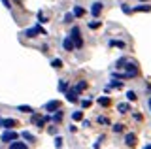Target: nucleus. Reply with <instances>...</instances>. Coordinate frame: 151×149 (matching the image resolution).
<instances>
[{"label": "nucleus", "mask_w": 151, "mask_h": 149, "mask_svg": "<svg viewBox=\"0 0 151 149\" xmlns=\"http://www.w3.org/2000/svg\"><path fill=\"white\" fill-rule=\"evenodd\" d=\"M70 38H72V42H74V45H76V49H79V47H83V40H81V30L78 29V27H74L72 29V32H70Z\"/></svg>", "instance_id": "f257e3e1"}, {"label": "nucleus", "mask_w": 151, "mask_h": 149, "mask_svg": "<svg viewBox=\"0 0 151 149\" xmlns=\"http://www.w3.org/2000/svg\"><path fill=\"white\" fill-rule=\"evenodd\" d=\"M127 77H136L138 76V66H136V62H130V60H127Z\"/></svg>", "instance_id": "f03ea898"}, {"label": "nucleus", "mask_w": 151, "mask_h": 149, "mask_svg": "<svg viewBox=\"0 0 151 149\" xmlns=\"http://www.w3.org/2000/svg\"><path fill=\"white\" fill-rule=\"evenodd\" d=\"M40 32H42V34H45V30L42 29V27H36V29H28V30H25V36H27V38H36Z\"/></svg>", "instance_id": "7ed1b4c3"}, {"label": "nucleus", "mask_w": 151, "mask_h": 149, "mask_svg": "<svg viewBox=\"0 0 151 149\" xmlns=\"http://www.w3.org/2000/svg\"><path fill=\"white\" fill-rule=\"evenodd\" d=\"M13 140H17V132H13V130H6V132L2 134V142H13Z\"/></svg>", "instance_id": "20e7f679"}, {"label": "nucleus", "mask_w": 151, "mask_h": 149, "mask_svg": "<svg viewBox=\"0 0 151 149\" xmlns=\"http://www.w3.org/2000/svg\"><path fill=\"white\" fill-rule=\"evenodd\" d=\"M64 92H66V100H68V102H78V95H79V92L76 89H66Z\"/></svg>", "instance_id": "39448f33"}, {"label": "nucleus", "mask_w": 151, "mask_h": 149, "mask_svg": "<svg viewBox=\"0 0 151 149\" xmlns=\"http://www.w3.org/2000/svg\"><path fill=\"white\" fill-rule=\"evenodd\" d=\"M63 47H64L66 51H74V49H76V45H74V42H72V38H70V36H66V38L63 40Z\"/></svg>", "instance_id": "423d86ee"}, {"label": "nucleus", "mask_w": 151, "mask_h": 149, "mask_svg": "<svg viewBox=\"0 0 151 149\" xmlns=\"http://www.w3.org/2000/svg\"><path fill=\"white\" fill-rule=\"evenodd\" d=\"M15 125H17L15 119H0V127L2 128H12V127H15Z\"/></svg>", "instance_id": "0eeeda50"}, {"label": "nucleus", "mask_w": 151, "mask_h": 149, "mask_svg": "<svg viewBox=\"0 0 151 149\" xmlns=\"http://www.w3.org/2000/svg\"><path fill=\"white\" fill-rule=\"evenodd\" d=\"M100 11H102V2H93V6H91V13L94 17H98L100 15Z\"/></svg>", "instance_id": "6e6552de"}, {"label": "nucleus", "mask_w": 151, "mask_h": 149, "mask_svg": "<svg viewBox=\"0 0 151 149\" xmlns=\"http://www.w3.org/2000/svg\"><path fill=\"white\" fill-rule=\"evenodd\" d=\"M9 149H28V147H27V143H23V142H15V140H13V142L9 143Z\"/></svg>", "instance_id": "1a4fd4ad"}, {"label": "nucleus", "mask_w": 151, "mask_h": 149, "mask_svg": "<svg viewBox=\"0 0 151 149\" xmlns=\"http://www.w3.org/2000/svg\"><path fill=\"white\" fill-rule=\"evenodd\" d=\"M125 142H127V145L134 147L136 145V136H134V134H127V136H125Z\"/></svg>", "instance_id": "9d476101"}, {"label": "nucleus", "mask_w": 151, "mask_h": 149, "mask_svg": "<svg viewBox=\"0 0 151 149\" xmlns=\"http://www.w3.org/2000/svg\"><path fill=\"white\" fill-rule=\"evenodd\" d=\"M45 110H47V111L59 110V102H57V100H51V102H47V104H45Z\"/></svg>", "instance_id": "9b49d317"}, {"label": "nucleus", "mask_w": 151, "mask_h": 149, "mask_svg": "<svg viewBox=\"0 0 151 149\" xmlns=\"http://www.w3.org/2000/svg\"><path fill=\"white\" fill-rule=\"evenodd\" d=\"M83 13H85V10H83L81 6H76V8H74V17H81Z\"/></svg>", "instance_id": "f8f14e48"}, {"label": "nucleus", "mask_w": 151, "mask_h": 149, "mask_svg": "<svg viewBox=\"0 0 151 149\" xmlns=\"http://www.w3.org/2000/svg\"><path fill=\"white\" fill-rule=\"evenodd\" d=\"M32 123L38 125V127H44V119H42V117H38V115H32Z\"/></svg>", "instance_id": "ddd939ff"}, {"label": "nucleus", "mask_w": 151, "mask_h": 149, "mask_svg": "<svg viewBox=\"0 0 151 149\" xmlns=\"http://www.w3.org/2000/svg\"><path fill=\"white\" fill-rule=\"evenodd\" d=\"M23 140H28V142H36V138H34V134H30V132H23L21 134Z\"/></svg>", "instance_id": "4468645a"}, {"label": "nucleus", "mask_w": 151, "mask_h": 149, "mask_svg": "<svg viewBox=\"0 0 151 149\" xmlns=\"http://www.w3.org/2000/svg\"><path fill=\"white\" fill-rule=\"evenodd\" d=\"M117 110H119L121 113H127V111L130 110V106H129V104H119V106H117Z\"/></svg>", "instance_id": "2eb2a0df"}, {"label": "nucleus", "mask_w": 151, "mask_h": 149, "mask_svg": "<svg viewBox=\"0 0 151 149\" xmlns=\"http://www.w3.org/2000/svg\"><path fill=\"white\" fill-rule=\"evenodd\" d=\"M51 66H53V68H60V66H63V60H60V59H53V60H51Z\"/></svg>", "instance_id": "dca6fc26"}, {"label": "nucleus", "mask_w": 151, "mask_h": 149, "mask_svg": "<svg viewBox=\"0 0 151 149\" xmlns=\"http://www.w3.org/2000/svg\"><path fill=\"white\" fill-rule=\"evenodd\" d=\"M17 110L23 111V113H32V108H30V106H19Z\"/></svg>", "instance_id": "f3484780"}, {"label": "nucleus", "mask_w": 151, "mask_h": 149, "mask_svg": "<svg viewBox=\"0 0 151 149\" xmlns=\"http://www.w3.org/2000/svg\"><path fill=\"white\" fill-rule=\"evenodd\" d=\"M85 87H87V83H85V81H79V83H78V85H76V87H74V89H76V91H78V92H81V91L85 89Z\"/></svg>", "instance_id": "a211bd4d"}, {"label": "nucleus", "mask_w": 151, "mask_h": 149, "mask_svg": "<svg viewBox=\"0 0 151 149\" xmlns=\"http://www.w3.org/2000/svg\"><path fill=\"white\" fill-rule=\"evenodd\" d=\"M127 98H129V100L132 102V100H136V98H138V96H136V92H134V91H127Z\"/></svg>", "instance_id": "6ab92c4d"}, {"label": "nucleus", "mask_w": 151, "mask_h": 149, "mask_svg": "<svg viewBox=\"0 0 151 149\" xmlns=\"http://www.w3.org/2000/svg\"><path fill=\"white\" fill-rule=\"evenodd\" d=\"M136 11H151V6H136Z\"/></svg>", "instance_id": "aec40b11"}, {"label": "nucleus", "mask_w": 151, "mask_h": 149, "mask_svg": "<svg viewBox=\"0 0 151 149\" xmlns=\"http://www.w3.org/2000/svg\"><path fill=\"white\" fill-rule=\"evenodd\" d=\"M59 89H60V91H66V89H68V83H66L64 80H60V83H59Z\"/></svg>", "instance_id": "412c9836"}, {"label": "nucleus", "mask_w": 151, "mask_h": 149, "mask_svg": "<svg viewBox=\"0 0 151 149\" xmlns=\"http://www.w3.org/2000/svg\"><path fill=\"white\" fill-rule=\"evenodd\" d=\"M81 117H83V113H81V111H74V113H72V119H76V121H79Z\"/></svg>", "instance_id": "4be33fe9"}, {"label": "nucleus", "mask_w": 151, "mask_h": 149, "mask_svg": "<svg viewBox=\"0 0 151 149\" xmlns=\"http://www.w3.org/2000/svg\"><path fill=\"white\" fill-rule=\"evenodd\" d=\"M98 104H102V106H110V98H98Z\"/></svg>", "instance_id": "5701e85b"}, {"label": "nucleus", "mask_w": 151, "mask_h": 149, "mask_svg": "<svg viewBox=\"0 0 151 149\" xmlns=\"http://www.w3.org/2000/svg\"><path fill=\"white\" fill-rule=\"evenodd\" d=\"M64 21H66V23L74 21V13H66V15H64Z\"/></svg>", "instance_id": "b1692460"}, {"label": "nucleus", "mask_w": 151, "mask_h": 149, "mask_svg": "<svg viewBox=\"0 0 151 149\" xmlns=\"http://www.w3.org/2000/svg\"><path fill=\"white\" fill-rule=\"evenodd\" d=\"M113 132H121V130H123V125H113Z\"/></svg>", "instance_id": "393cba45"}, {"label": "nucleus", "mask_w": 151, "mask_h": 149, "mask_svg": "<svg viewBox=\"0 0 151 149\" xmlns=\"http://www.w3.org/2000/svg\"><path fill=\"white\" fill-rule=\"evenodd\" d=\"M127 62V59H119V60H117V66L115 68H123V64H125Z\"/></svg>", "instance_id": "a878e982"}, {"label": "nucleus", "mask_w": 151, "mask_h": 149, "mask_svg": "<svg viewBox=\"0 0 151 149\" xmlns=\"http://www.w3.org/2000/svg\"><path fill=\"white\" fill-rule=\"evenodd\" d=\"M89 27H91V29H98V27H100V23H98V21H93V23H89Z\"/></svg>", "instance_id": "bb28decb"}, {"label": "nucleus", "mask_w": 151, "mask_h": 149, "mask_svg": "<svg viewBox=\"0 0 151 149\" xmlns=\"http://www.w3.org/2000/svg\"><path fill=\"white\" fill-rule=\"evenodd\" d=\"M111 45H117V47H125V44H123V42H110Z\"/></svg>", "instance_id": "cd10ccee"}, {"label": "nucleus", "mask_w": 151, "mask_h": 149, "mask_svg": "<svg viewBox=\"0 0 151 149\" xmlns=\"http://www.w3.org/2000/svg\"><path fill=\"white\" fill-rule=\"evenodd\" d=\"M55 145H57V147H63V138H57V140H55Z\"/></svg>", "instance_id": "c85d7f7f"}, {"label": "nucleus", "mask_w": 151, "mask_h": 149, "mask_svg": "<svg viewBox=\"0 0 151 149\" xmlns=\"http://www.w3.org/2000/svg\"><path fill=\"white\" fill-rule=\"evenodd\" d=\"M60 119H63V115H60V113H57V115H53V121H55V123H59Z\"/></svg>", "instance_id": "c756f323"}, {"label": "nucleus", "mask_w": 151, "mask_h": 149, "mask_svg": "<svg viewBox=\"0 0 151 149\" xmlns=\"http://www.w3.org/2000/svg\"><path fill=\"white\" fill-rule=\"evenodd\" d=\"M81 106H83V108H89V106H91V102H89V100H81Z\"/></svg>", "instance_id": "7c9ffc66"}, {"label": "nucleus", "mask_w": 151, "mask_h": 149, "mask_svg": "<svg viewBox=\"0 0 151 149\" xmlns=\"http://www.w3.org/2000/svg\"><path fill=\"white\" fill-rule=\"evenodd\" d=\"M98 123H104V125H106V123H108V119H106V117H98Z\"/></svg>", "instance_id": "2f4dec72"}, {"label": "nucleus", "mask_w": 151, "mask_h": 149, "mask_svg": "<svg viewBox=\"0 0 151 149\" xmlns=\"http://www.w3.org/2000/svg\"><path fill=\"white\" fill-rule=\"evenodd\" d=\"M2 2H4V6H6V8H12V6H9V2H8V0H2Z\"/></svg>", "instance_id": "473e14b6"}, {"label": "nucleus", "mask_w": 151, "mask_h": 149, "mask_svg": "<svg viewBox=\"0 0 151 149\" xmlns=\"http://www.w3.org/2000/svg\"><path fill=\"white\" fill-rule=\"evenodd\" d=\"M144 149H151V143H149V145H145V147H144Z\"/></svg>", "instance_id": "72a5a7b5"}, {"label": "nucleus", "mask_w": 151, "mask_h": 149, "mask_svg": "<svg viewBox=\"0 0 151 149\" xmlns=\"http://www.w3.org/2000/svg\"><path fill=\"white\" fill-rule=\"evenodd\" d=\"M149 108H151V98H149Z\"/></svg>", "instance_id": "f704fd0d"}, {"label": "nucleus", "mask_w": 151, "mask_h": 149, "mask_svg": "<svg viewBox=\"0 0 151 149\" xmlns=\"http://www.w3.org/2000/svg\"><path fill=\"white\" fill-rule=\"evenodd\" d=\"M142 2H144V0H142Z\"/></svg>", "instance_id": "c9c22d12"}]
</instances>
